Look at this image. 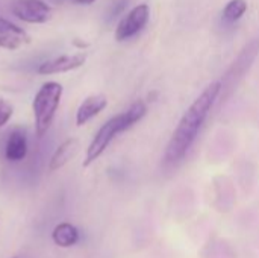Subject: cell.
<instances>
[{
  "label": "cell",
  "instance_id": "obj_13",
  "mask_svg": "<svg viewBox=\"0 0 259 258\" xmlns=\"http://www.w3.org/2000/svg\"><path fill=\"white\" fill-rule=\"evenodd\" d=\"M247 11V3L246 0H231L223 11V17L229 21H237L240 20L244 12Z\"/></svg>",
  "mask_w": 259,
  "mask_h": 258
},
{
  "label": "cell",
  "instance_id": "obj_9",
  "mask_svg": "<svg viewBox=\"0 0 259 258\" xmlns=\"http://www.w3.org/2000/svg\"><path fill=\"white\" fill-rule=\"evenodd\" d=\"M5 158L9 163H20L26 158L27 155V137L26 132L20 128L14 129L9 132L5 148H3Z\"/></svg>",
  "mask_w": 259,
  "mask_h": 258
},
{
  "label": "cell",
  "instance_id": "obj_4",
  "mask_svg": "<svg viewBox=\"0 0 259 258\" xmlns=\"http://www.w3.org/2000/svg\"><path fill=\"white\" fill-rule=\"evenodd\" d=\"M11 12L29 24H44L52 18V8L44 0H14Z\"/></svg>",
  "mask_w": 259,
  "mask_h": 258
},
{
  "label": "cell",
  "instance_id": "obj_3",
  "mask_svg": "<svg viewBox=\"0 0 259 258\" xmlns=\"http://www.w3.org/2000/svg\"><path fill=\"white\" fill-rule=\"evenodd\" d=\"M64 87L59 82H46L36 91L32 100V113L35 120V134L41 138L47 134L53 123L56 111L61 105Z\"/></svg>",
  "mask_w": 259,
  "mask_h": 258
},
{
  "label": "cell",
  "instance_id": "obj_14",
  "mask_svg": "<svg viewBox=\"0 0 259 258\" xmlns=\"http://www.w3.org/2000/svg\"><path fill=\"white\" fill-rule=\"evenodd\" d=\"M14 114V106L3 97H0V128H3Z\"/></svg>",
  "mask_w": 259,
  "mask_h": 258
},
{
  "label": "cell",
  "instance_id": "obj_10",
  "mask_svg": "<svg viewBox=\"0 0 259 258\" xmlns=\"http://www.w3.org/2000/svg\"><path fill=\"white\" fill-rule=\"evenodd\" d=\"M108 105V99L103 94H91L79 105L76 111V125L83 126L97 114H100Z\"/></svg>",
  "mask_w": 259,
  "mask_h": 258
},
{
  "label": "cell",
  "instance_id": "obj_6",
  "mask_svg": "<svg viewBox=\"0 0 259 258\" xmlns=\"http://www.w3.org/2000/svg\"><path fill=\"white\" fill-rule=\"evenodd\" d=\"M149 14H150V11L146 3H141V5L132 8V11L120 20V23L115 29V40L124 41V40L137 35L147 24Z\"/></svg>",
  "mask_w": 259,
  "mask_h": 258
},
{
  "label": "cell",
  "instance_id": "obj_12",
  "mask_svg": "<svg viewBox=\"0 0 259 258\" xmlns=\"http://www.w3.org/2000/svg\"><path fill=\"white\" fill-rule=\"evenodd\" d=\"M79 230L70 222H61L52 231V240L59 248H71L79 242Z\"/></svg>",
  "mask_w": 259,
  "mask_h": 258
},
{
  "label": "cell",
  "instance_id": "obj_7",
  "mask_svg": "<svg viewBox=\"0 0 259 258\" xmlns=\"http://www.w3.org/2000/svg\"><path fill=\"white\" fill-rule=\"evenodd\" d=\"M87 61V55L85 53H65V55H59L55 56L52 59L44 61L42 64H39L38 67V75H58V73H67V71H73L79 67H82Z\"/></svg>",
  "mask_w": 259,
  "mask_h": 258
},
{
  "label": "cell",
  "instance_id": "obj_15",
  "mask_svg": "<svg viewBox=\"0 0 259 258\" xmlns=\"http://www.w3.org/2000/svg\"><path fill=\"white\" fill-rule=\"evenodd\" d=\"M73 3H76V5H91V3H94L96 0H71Z\"/></svg>",
  "mask_w": 259,
  "mask_h": 258
},
{
  "label": "cell",
  "instance_id": "obj_1",
  "mask_svg": "<svg viewBox=\"0 0 259 258\" xmlns=\"http://www.w3.org/2000/svg\"><path fill=\"white\" fill-rule=\"evenodd\" d=\"M220 93H222V82H212L185 111L167 144L164 154L165 164H176L185 157V154L190 151L194 140L197 138V134L203 122L206 120L211 108L214 106L217 97L220 96Z\"/></svg>",
  "mask_w": 259,
  "mask_h": 258
},
{
  "label": "cell",
  "instance_id": "obj_8",
  "mask_svg": "<svg viewBox=\"0 0 259 258\" xmlns=\"http://www.w3.org/2000/svg\"><path fill=\"white\" fill-rule=\"evenodd\" d=\"M30 43V36L24 29L15 23L0 17V47L6 50H17Z\"/></svg>",
  "mask_w": 259,
  "mask_h": 258
},
{
  "label": "cell",
  "instance_id": "obj_2",
  "mask_svg": "<svg viewBox=\"0 0 259 258\" xmlns=\"http://www.w3.org/2000/svg\"><path fill=\"white\" fill-rule=\"evenodd\" d=\"M147 113V106L144 102L138 100L135 103H132L126 111H123L121 114H117L114 117H111L108 122H105L100 129L96 132V135L93 137L87 154H85V160H83V167H88L90 164H93L105 151L106 148L111 144V141L121 132L127 131L129 128H132L135 123H138Z\"/></svg>",
  "mask_w": 259,
  "mask_h": 258
},
{
  "label": "cell",
  "instance_id": "obj_5",
  "mask_svg": "<svg viewBox=\"0 0 259 258\" xmlns=\"http://www.w3.org/2000/svg\"><path fill=\"white\" fill-rule=\"evenodd\" d=\"M259 52V40H252L238 55V58L234 61V64L231 65L229 71L226 73L223 82H222V90L226 88H232L234 85H237V82L246 75V71L249 70V67L252 65V62L255 61L256 55Z\"/></svg>",
  "mask_w": 259,
  "mask_h": 258
},
{
  "label": "cell",
  "instance_id": "obj_11",
  "mask_svg": "<svg viewBox=\"0 0 259 258\" xmlns=\"http://www.w3.org/2000/svg\"><path fill=\"white\" fill-rule=\"evenodd\" d=\"M79 149V141L76 138H67L64 140L52 154L50 160H49V170L50 172H56L59 169H62L77 152Z\"/></svg>",
  "mask_w": 259,
  "mask_h": 258
}]
</instances>
